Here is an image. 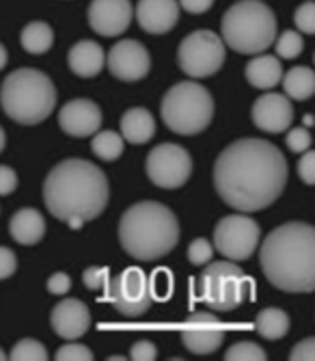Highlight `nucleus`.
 I'll use <instances>...</instances> for the list:
<instances>
[{
    "instance_id": "obj_21",
    "label": "nucleus",
    "mask_w": 315,
    "mask_h": 361,
    "mask_svg": "<svg viewBox=\"0 0 315 361\" xmlns=\"http://www.w3.org/2000/svg\"><path fill=\"white\" fill-rule=\"evenodd\" d=\"M9 234L18 245L30 247L37 245L46 234V221L39 210L35 208H22L9 221Z\"/></svg>"
},
{
    "instance_id": "obj_36",
    "label": "nucleus",
    "mask_w": 315,
    "mask_h": 361,
    "mask_svg": "<svg viewBox=\"0 0 315 361\" xmlns=\"http://www.w3.org/2000/svg\"><path fill=\"white\" fill-rule=\"evenodd\" d=\"M285 143H288V149H290V152L302 154V152H307V149L311 147L313 139H311V133H309L307 128H294V130H290V135H288Z\"/></svg>"
},
{
    "instance_id": "obj_15",
    "label": "nucleus",
    "mask_w": 315,
    "mask_h": 361,
    "mask_svg": "<svg viewBox=\"0 0 315 361\" xmlns=\"http://www.w3.org/2000/svg\"><path fill=\"white\" fill-rule=\"evenodd\" d=\"M89 24L102 37L123 35L132 24L130 0H91Z\"/></svg>"
},
{
    "instance_id": "obj_45",
    "label": "nucleus",
    "mask_w": 315,
    "mask_h": 361,
    "mask_svg": "<svg viewBox=\"0 0 315 361\" xmlns=\"http://www.w3.org/2000/svg\"><path fill=\"white\" fill-rule=\"evenodd\" d=\"M5 145H7V135H5V130H3V126H0V152L5 149Z\"/></svg>"
},
{
    "instance_id": "obj_37",
    "label": "nucleus",
    "mask_w": 315,
    "mask_h": 361,
    "mask_svg": "<svg viewBox=\"0 0 315 361\" xmlns=\"http://www.w3.org/2000/svg\"><path fill=\"white\" fill-rule=\"evenodd\" d=\"M304 156L298 160V176L307 186L315 184V154L313 152H302Z\"/></svg>"
},
{
    "instance_id": "obj_26",
    "label": "nucleus",
    "mask_w": 315,
    "mask_h": 361,
    "mask_svg": "<svg viewBox=\"0 0 315 361\" xmlns=\"http://www.w3.org/2000/svg\"><path fill=\"white\" fill-rule=\"evenodd\" d=\"M22 48L30 54H44L54 44V30L46 22H30L22 28Z\"/></svg>"
},
{
    "instance_id": "obj_11",
    "label": "nucleus",
    "mask_w": 315,
    "mask_h": 361,
    "mask_svg": "<svg viewBox=\"0 0 315 361\" xmlns=\"http://www.w3.org/2000/svg\"><path fill=\"white\" fill-rule=\"evenodd\" d=\"M147 176L158 188H179L193 173V158L181 145L175 143H160L155 145L147 156Z\"/></svg>"
},
{
    "instance_id": "obj_40",
    "label": "nucleus",
    "mask_w": 315,
    "mask_h": 361,
    "mask_svg": "<svg viewBox=\"0 0 315 361\" xmlns=\"http://www.w3.org/2000/svg\"><path fill=\"white\" fill-rule=\"evenodd\" d=\"M18 188V173L11 167L0 165V195L7 197Z\"/></svg>"
},
{
    "instance_id": "obj_27",
    "label": "nucleus",
    "mask_w": 315,
    "mask_h": 361,
    "mask_svg": "<svg viewBox=\"0 0 315 361\" xmlns=\"http://www.w3.org/2000/svg\"><path fill=\"white\" fill-rule=\"evenodd\" d=\"M91 149L98 158L112 162L123 154V139L112 130H104V133H96V137L91 139Z\"/></svg>"
},
{
    "instance_id": "obj_5",
    "label": "nucleus",
    "mask_w": 315,
    "mask_h": 361,
    "mask_svg": "<svg viewBox=\"0 0 315 361\" xmlns=\"http://www.w3.org/2000/svg\"><path fill=\"white\" fill-rule=\"evenodd\" d=\"M0 106L11 121L37 126L56 106V87L48 74L35 68H20L0 85Z\"/></svg>"
},
{
    "instance_id": "obj_33",
    "label": "nucleus",
    "mask_w": 315,
    "mask_h": 361,
    "mask_svg": "<svg viewBox=\"0 0 315 361\" xmlns=\"http://www.w3.org/2000/svg\"><path fill=\"white\" fill-rule=\"evenodd\" d=\"M212 257H214V247L205 238H195L191 247H188V259L195 267H205L207 262H212Z\"/></svg>"
},
{
    "instance_id": "obj_30",
    "label": "nucleus",
    "mask_w": 315,
    "mask_h": 361,
    "mask_svg": "<svg viewBox=\"0 0 315 361\" xmlns=\"http://www.w3.org/2000/svg\"><path fill=\"white\" fill-rule=\"evenodd\" d=\"M266 350L255 342H236L225 353L227 361H266Z\"/></svg>"
},
{
    "instance_id": "obj_12",
    "label": "nucleus",
    "mask_w": 315,
    "mask_h": 361,
    "mask_svg": "<svg viewBox=\"0 0 315 361\" xmlns=\"http://www.w3.org/2000/svg\"><path fill=\"white\" fill-rule=\"evenodd\" d=\"M106 301H110L115 310L125 318H139L147 314L153 303L149 294L147 275L136 267L125 269L123 273L110 279V290H108Z\"/></svg>"
},
{
    "instance_id": "obj_13",
    "label": "nucleus",
    "mask_w": 315,
    "mask_h": 361,
    "mask_svg": "<svg viewBox=\"0 0 315 361\" xmlns=\"http://www.w3.org/2000/svg\"><path fill=\"white\" fill-rule=\"evenodd\" d=\"M181 342L195 355H212L225 342V326L212 312H195L181 326Z\"/></svg>"
},
{
    "instance_id": "obj_24",
    "label": "nucleus",
    "mask_w": 315,
    "mask_h": 361,
    "mask_svg": "<svg viewBox=\"0 0 315 361\" xmlns=\"http://www.w3.org/2000/svg\"><path fill=\"white\" fill-rule=\"evenodd\" d=\"M283 89H285V95L292 97V100L304 102L313 95L315 91V74L307 65H298V68H292L288 74H283Z\"/></svg>"
},
{
    "instance_id": "obj_29",
    "label": "nucleus",
    "mask_w": 315,
    "mask_h": 361,
    "mask_svg": "<svg viewBox=\"0 0 315 361\" xmlns=\"http://www.w3.org/2000/svg\"><path fill=\"white\" fill-rule=\"evenodd\" d=\"M110 269L108 267H89L82 273V281L89 290L93 292H102L104 301L108 299V290H110Z\"/></svg>"
},
{
    "instance_id": "obj_17",
    "label": "nucleus",
    "mask_w": 315,
    "mask_h": 361,
    "mask_svg": "<svg viewBox=\"0 0 315 361\" xmlns=\"http://www.w3.org/2000/svg\"><path fill=\"white\" fill-rule=\"evenodd\" d=\"M253 123L264 133H285L294 121V106L288 95L264 93L253 104Z\"/></svg>"
},
{
    "instance_id": "obj_2",
    "label": "nucleus",
    "mask_w": 315,
    "mask_h": 361,
    "mask_svg": "<svg viewBox=\"0 0 315 361\" xmlns=\"http://www.w3.org/2000/svg\"><path fill=\"white\" fill-rule=\"evenodd\" d=\"M110 200L106 173L82 158H68L48 173L44 182V202L48 212L72 229L98 219Z\"/></svg>"
},
{
    "instance_id": "obj_44",
    "label": "nucleus",
    "mask_w": 315,
    "mask_h": 361,
    "mask_svg": "<svg viewBox=\"0 0 315 361\" xmlns=\"http://www.w3.org/2000/svg\"><path fill=\"white\" fill-rule=\"evenodd\" d=\"M9 61V54H7V48L0 44V70H5V65Z\"/></svg>"
},
{
    "instance_id": "obj_7",
    "label": "nucleus",
    "mask_w": 315,
    "mask_h": 361,
    "mask_svg": "<svg viewBox=\"0 0 315 361\" xmlns=\"http://www.w3.org/2000/svg\"><path fill=\"white\" fill-rule=\"evenodd\" d=\"M160 113L162 121L173 133L184 137L199 135L214 119V97L203 85L184 80L165 93Z\"/></svg>"
},
{
    "instance_id": "obj_42",
    "label": "nucleus",
    "mask_w": 315,
    "mask_h": 361,
    "mask_svg": "<svg viewBox=\"0 0 315 361\" xmlns=\"http://www.w3.org/2000/svg\"><path fill=\"white\" fill-rule=\"evenodd\" d=\"M130 357H132L134 361H151V359L158 357V350H155V346H153L151 342L141 340V342H136V344L132 346Z\"/></svg>"
},
{
    "instance_id": "obj_25",
    "label": "nucleus",
    "mask_w": 315,
    "mask_h": 361,
    "mask_svg": "<svg viewBox=\"0 0 315 361\" xmlns=\"http://www.w3.org/2000/svg\"><path fill=\"white\" fill-rule=\"evenodd\" d=\"M255 329L266 340H281L290 331V316L278 307H266L255 318Z\"/></svg>"
},
{
    "instance_id": "obj_39",
    "label": "nucleus",
    "mask_w": 315,
    "mask_h": 361,
    "mask_svg": "<svg viewBox=\"0 0 315 361\" xmlns=\"http://www.w3.org/2000/svg\"><path fill=\"white\" fill-rule=\"evenodd\" d=\"M292 361H313L315 359V338H307L302 342H298L294 346V350L290 353Z\"/></svg>"
},
{
    "instance_id": "obj_3",
    "label": "nucleus",
    "mask_w": 315,
    "mask_h": 361,
    "mask_svg": "<svg viewBox=\"0 0 315 361\" xmlns=\"http://www.w3.org/2000/svg\"><path fill=\"white\" fill-rule=\"evenodd\" d=\"M266 279L285 292L307 294L315 288V229L302 221L278 225L259 253Z\"/></svg>"
},
{
    "instance_id": "obj_18",
    "label": "nucleus",
    "mask_w": 315,
    "mask_h": 361,
    "mask_svg": "<svg viewBox=\"0 0 315 361\" xmlns=\"http://www.w3.org/2000/svg\"><path fill=\"white\" fill-rule=\"evenodd\" d=\"M52 329L63 340H78L82 338L91 326V312L80 299H63L54 305L52 316Z\"/></svg>"
},
{
    "instance_id": "obj_6",
    "label": "nucleus",
    "mask_w": 315,
    "mask_h": 361,
    "mask_svg": "<svg viewBox=\"0 0 315 361\" xmlns=\"http://www.w3.org/2000/svg\"><path fill=\"white\" fill-rule=\"evenodd\" d=\"M220 35L233 52L262 54L276 39V18L262 0H240L225 11Z\"/></svg>"
},
{
    "instance_id": "obj_23",
    "label": "nucleus",
    "mask_w": 315,
    "mask_h": 361,
    "mask_svg": "<svg viewBox=\"0 0 315 361\" xmlns=\"http://www.w3.org/2000/svg\"><path fill=\"white\" fill-rule=\"evenodd\" d=\"M283 68L281 61L274 54H257L246 65V80L255 89H272L281 82Z\"/></svg>"
},
{
    "instance_id": "obj_8",
    "label": "nucleus",
    "mask_w": 315,
    "mask_h": 361,
    "mask_svg": "<svg viewBox=\"0 0 315 361\" xmlns=\"http://www.w3.org/2000/svg\"><path fill=\"white\" fill-rule=\"evenodd\" d=\"M199 297L214 312H233L250 294V281L244 271L229 259L207 262L205 271L197 281Z\"/></svg>"
},
{
    "instance_id": "obj_19",
    "label": "nucleus",
    "mask_w": 315,
    "mask_h": 361,
    "mask_svg": "<svg viewBox=\"0 0 315 361\" xmlns=\"http://www.w3.org/2000/svg\"><path fill=\"white\" fill-rule=\"evenodd\" d=\"M136 22L149 35H167L179 22L177 0H139Z\"/></svg>"
},
{
    "instance_id": "obj_34",
    "label": "nucleus",
    "mask_w": 315,
    "mask_h": 361,
    "mask_svg": "<svg viewBox=\"0 0 315 361\" xmlns=\"http://www.w3.org/2000/svg\"><path fill=\"white\" fill-rule=\"evenodd\" d=\"M294 22H296L300 32H304V35H313L315 32V3L313 0H304V3L296 9Z\"/></svg>"
},
{
    "instance_id": "obj_16",
    "label": "nucleus",
    "mask_w": 315,
    "mask_h": 361,
    "mask_svg": "<svg viewBox=\"0 0 315 361\" xmlns=\"http://www.w3.org/2000/svg\"><path fill=\"white\" fill-rule=\"evenodd\" d=\"M58 126L63 133L74 139L91 137V135H96L102 126V111L96 102L86 100V97L70 100L58 111Z\"/></svg>"
},
{
    "instance_id": "obj_28",
    "label": "nucleus",
    "mask_w": 315,
    "mask_h": 361,
    "mask_svg": "<svg viewBox=\"0 0 315 361\" xmlns=\"http://www.w3.org/2000/svg\"><path fill=\"white\" fill-rule=\"evenodd\" d=\"M13 361H46L48 359V350L41 342L33 340V338H24L20 340L9 355Z\"/></svg>"
},
{
    "instance_id": "obj_38",
    "label": "nucleus",
    "mask_w": 315,
    "mask_h": 361,
    "mask_svg": "<svg viewBox=\"0 0 315 361\" xmlns=\"http://www.w3.org/2000/svg\"><path fill=\"white\" fill-rule=\"evenodd\" d=\"M18 269V257L11 249L0 247V279H9Z\"/></svg>"
},
{
    "instance_id": "obj_35",
    "label": "nucleus",
    "mask_w": 315,
    "mask_h": 361,
    "mask_svg": "<svg viewBox=\"0 0 315 361\" xmlns=\"http://www.w3.org/2000/svg\"><path fill=\"white\" fill-rule=\"evenodd\" d=\"M56 359L58 361H91L93 359V353H91L89 346L76 344L74 340H70V344L60 346L56 350Z\"/></svg>"
},
{
    "instance_id": "obj_10",
    "label": "nucleus",
    "mask_w": 315,
    "mask_h": 361,
    "mask_svg": "<svg viewBox=\"0 0 315 361\" xmlns=\"http://www.w3.org/2000/svg\"><path fill=\"white\" fill-rule=\"evenodd\" d=\"M262 238V229L257 221L242 214H229L218 221L214 227V247L227 259H248L255 253Z\"/></svg>"
},
{
    "instance_id": "obj_20",
    "label": "nucleus",
    "mask_w": 315,
    "mask_h": 361,
    "mask_svg": "<svg viewBox=\"0 0 315 361\" xmlns=\"http://www.w3.org/2000/svg\"><path fill=\"white\" fill-rule=\"evenodd\" d=\"M70 70L80 78H96L106 65V52L98 42L82 39L68 52Z\"/></svg>"
},
{
    "instance_id": "obj_31",
    "label": "nucleus",
    "mask_w": 315,
    "mask_h": 361,
    "mask_svg": "<svg viewBox=\"0 0 315 361\" xmlns=\"http://www.w3.org/2000/svg\"><path fill=\"white\" fill-rule=\"evenodd\" d=\"M302 50H304V39L296 30L281 32V37L276 39V54L281 59H296L302 54Z\"/></svg>"
},
{
    "instance_id": "obj_41",
    "label": "nucleus",
    "mask_w": 315,
    "mask_h": 361,
    "mask_svg": "<svg viewBox=\"0 0 315 361\" xmlns=\"http://www.w3.org/2000/svg\"><path fill=\"white\" fill-rule=\"evenodd\" d=\"M72 288V277L68 273H54L48 279V292L50 294H68Z\"/></svg>"
},
{
    "instance_id": "obj_9",
    "label": "nucleus",
    "mask_w": 315,
    "mask_h": 361,
    "mask_svg": "<svg viewBox=\"0 0 315 361\" xmlns=\"http://www.w3.org/2000/svg\"><path fill=\"white\" fill-rule=\"evenodd\" d=\"M225 44L214 30H195L186 35L177 50L179 70L191 78H210L225 63Z\"/></svg>"
},
{
    "instance_id": "obj_4",
    "label": "nucleus",
    "mask_w": 315,
    "mask_h": 361,
    "mask_svg": "<svg viewBox=\"0 0 315 361\" xmlns=\"http://www.w3.org/2000/svg\"><path fill=\"white\" fill-rule=\"evenodd\" d=\"M119 243L134 259L155 262L177 247L179 221L165 204L139 202L119 221Z\"/></svg>"
},
{
    "instance_id": "obj_43",
    "label": "nucleus",
    "mask_w": 315,
    "mask_h": 361,
    "mask_svg": "<svg viewBox=\"0 0 315 361\" xmlns=\"http://www.w3.org/2000/svg\"><path fill=\"white\" fill-rule=\"evenodd\" d=\"M216 3V0H179V7L186 9L188 13H195V16H201L205 11L212 9V5Z\"/></svg>"
},
{
    "instance_id": "obj_22",
    "label": "nucleus",
    "mask_w": 315,
    "mask_h": 361,
    "mask_svg": "<svg viewBox=\"0 0 315 361\" xmlns=\"http://www.w3.org/2000/svg\"><path fill=\"white\" fill-rule=\"evenodd\" d=\"M121 139L132 145H145L155 135V121L147 109H130L121 115Z\"/></svg>"
},
{
    "instance_id": "obj_1",
    "label": "nucleus",
    "mask_w": 315,
    "mask_h": 361,
    "mask_svg": "<svg viewBox=\"0 0 315 361\" xmlns=\"http://www.w3.org/2000/svg\"><path fill=\"white\" fill-rule=\"evenodd\" d=\"M288 160L264 139L227 145L214 165V186L227 206L248 214L270 208L285 190Z\"/></svg>"
},
{
    "instance_id": "obj_32",
    "label": "nucleus",
    "mask_w": 315,
    "mask_h": 361,
    "mask_svg": "<svg viewBox=\"0 0 315 361\" xmlns=\"http://www.w3.org/2000/svg\"><path fill=\"white\" fill-rule=\"evenodd\" d=\"M149 283V294H151V301H167L171 297V290H173V277L171 271L167 269H158L153 273L151 279H147Z\"/></svg>"
},
{
    "instance_id": "obj_46",
    "label": "nucleus",
    "mask_w": 315,
    "mask_h": 361,
    "mask_svg": "<svg viewBox=\"0 0 315 361\" xmlns=\"http://www.w3.org/2000/svg\"><path fill=\"white\" fill-rule=\"evenodd\" d=\"M3 359H5V350H3V348H0V361H3Z\"/></svg>"
},
{
    "instance_id": "obj_14",
    "label": "nucleus",
    "mask_w": 315,
    "mask_h": 361,
    "mask_svg": "<svg viewBox=\"0 0 315 361\" xmlns=\"http://www.w3.org/2000/svg\"><path fill=\"white\" fill-rule=\"evenodd\" d=\"M151 56L136 39L117 42L108 52V72L123 82H136L149 74Z\"/></svg>"
}]
</instances>
